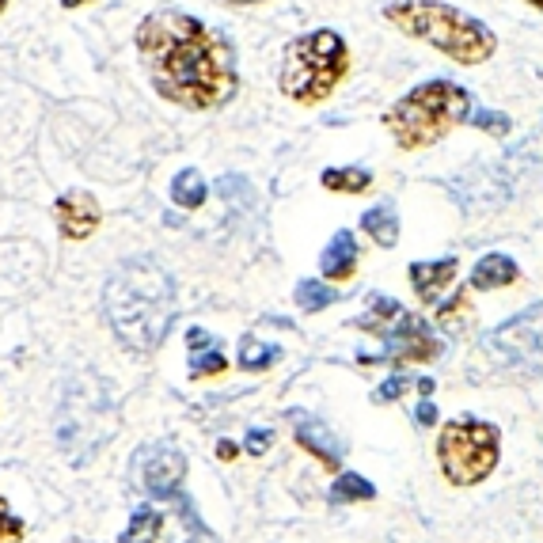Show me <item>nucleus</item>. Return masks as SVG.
<instances>
[{
    "label": "nucleus",
    "mask_w": 543,
    "mask_h": 543,
    "mask_svg": "<svg viewBox=\"0 0 543 543\" xmlns=\"http://www.w3.org/2000/svg\"><path fill=\"white\" fill-rule=\"evenodd\" d=\"M498 445H502V437L490 422H479V418L449 422L437 441V460H441L445 479L456 487L483 483L498 464Z\"/></svg>",
    "instance_id": "nucleus-6"
},
{
    "label": "nucleus",
    "mask_w": 543,
    "mask_h": 543,
    "mask_svg": "<svg viewBox=\"0 0 543 543\" xmlns=\"http://www.w3.org/2000/svg\"><path fill=\"white\" fill-rule=\"evenodd\" d=\"M338 300V293L331 285H323V281H300L297 285V304L304 312H323V308H331Z\"/></svg>",
    "instance_id": "nucleus-23"
},
{
    "label": "nucleus",
    "mask_w": 543,
    "mask_h": 543,
    "mask_svg": "<svg viewBox=\"0 0 543 543\" xmlns=\"http://www.w3.org/2000/svg\"><path fill=\"white\" fill-rule=\"evenodd\" d=\"M103 312L111 323L114 338L133 354H152L168 338L175 323V285L160 259L137 255L114 266L103 289Z\"/></svg>",
    "instance_id": "nucleus-2"
},
{
    "label": "nucleus",
    "mask_w": 543,
    "mask_h": 543,
    "mask_svg": "<svg viewBox=\"0 0 543 543\" xmlns=\"http://www.w3.org/2000/svg\"><path fill=\"white\" fill-rule=\"evenodd\" d=\"M236 445H232V441H221V445H217V456H221V460H236Z\"/></svg>",
    "instance_id": "nucleus-29"
},
{
    "label": "nucleus",
    "mask_w": 543,
    "mask_h": 543,
    "mask_svg": "<svg viewBox=\"0 0 543 543\" xmlns=\"http://www.w3.org/2000/svg\"><path fill=\"white\" fill-rule=\"evenodd\" d=\"M369 183H373V175L361 168H327L323 171V187L342 190V194H361Z\"/></svg>",
    "instance_id": "nucleus-21"
},
{
    "label": "nucleus",
    "mask_w": 543,
    "mask_h": 543,
    "mask_svg": "<svg viewBox=\"0 0 543 543\" xmlns=\"http://www.w3.org/2000/svg\"><path fill=\"white\" fill-rule=\"evenodd\" d=\"M164 532V509L156 506H137L130 513V525L122 528L118 543H156Z\"/></svg>",
    "instance_id": "nucleus-17"
},
{
    "label": "nucleus",
    "mask_w": 543,
    "mask_h": 543,
    "mask_svg": "<svg viewBox=\"0 0 543 543\" xmlns=\"http://www.w3.org/2000/svg\"><path fill=\"white\" fill-rule=\"evenodd\" d=\"M171 202L183 209L206 206V179H202V171H194V168L179 171V175L171 179Z\"/></svg>",
    "instance_id": "nucleus-18"
},
{
    "label": "nucleus",
    "mask_w": 543,
    "mask_h": 543,
    "mask_svg": "<svg viewBox=\"0 0 543 543\" xmlns=\"http://www.w3.org/2000/svg\"><path fill=\"white\" fill-rule=\"evenodd\" d=\"M369 498H376L373 483H365L361 475H342V479H335V487H331V502H369Z\"/></svg>",
    "instance_id": "nucleus-24"
},
{
    "label": "nucleus",
    "mask_w": 543,
    "mask_h": 543,
    "mask_svg": "<svg viewBox=\"0 0 543 543\" xmlns=\"http://www.w3.org/2000/svg\"><path fill=\"white\" fill-rule=\"evenodd\" d=\"M418 422H422V426H430V422H437V407H433L430 399H426V403L418 407Z\"/></svg>",
    "instance_id": "nucleus-28"
},
{
    "label": "nucleus",
    "mask_w": 543,
    "mask_h": 543,
    "mask_svg": "<svg viewBox=\"0 0 543 543\" xmlns=\"http://www.w3.org/2000/svg\"><path fill=\"white\" fill-rule=\"evenodd\" d=\"M403 392H407V376H388L373 399H376V403H392V399H399Z\"/></svg>",
    "instance_id": "nucleus-26"
},
{
    "label": "nucleus",
    "mask_w": 543,
    "mask_h": 543,
    "mask_svg": "<svg viewBox=\"0 0 543 543\" xmlns=\"http://www.w3.org/2000/svg\"><path fill=\"white\" fill-rule=\"evenodd\" d=\"M187 350H190V380H209V376H221L228 369L221 342L209 335L206 327H190Z\"/></svg>",
    "instance_id": "nucleus-13"
},
{
    "label": "nucleus",
    "mask_w": 543,
    "mask_h": 543,
    "mask_svg": "<svg viewBox=\"0 0 543 543\" xmlns=\"http://www.w3.org/2000/svg\"><path fill=\"white\" fill-rule=\"evenodd\" d=\"M228 4H263V0H228Z\"/></svg>",
    "instance_id": "nucleus-31"
},
{
    "label": "nucleus",
    "mask_w": 543,
    "mask_h": 543,
    "mask_svg": "<svg viewBox=\"0 0 543 543\" xmlns=\"http://www.w3.org/2000/svg\"><path fill=\"white\" fill-rule=\"evenodd\" d=\"M137 50L152 76V88L187 111L225 107L236 92L232 46L202 19L152 12L137 27Z\"/></svg>",
    "instance_id": "nucleus-1"
},
{
    "label": "nucleus",
    "mask_w": 543,
    "mask_h": 543,
    "mask_svg": "<svg viewBox=\"0 0 543 543\" xmlns=\"http://www.w3.org/2000/svg\"><path fill=\"white\" fill-rule=\"evenodd\" d=\"M270 441H274V433L270 430H251L247 433V452H255V456H259V452L270 449Z\"/></svg>",
    "instance_id": "nucleus-27"
},
{
    "label": "nucleus",
    "mask_w": 543,
    "mask_h": 543,
    "mask_svg": "<svg viewBox=\"0 0 543 543\" xmlns=\"http://www.w3.org/2000/svg\"><path fill=\"white\" fill-rule=\"evenodd\" d=\"M350 69V50L335 31H312L289 42L281 61V92L300 107H316L342 84Z\"/></svg>",
    "instance_id": "nucleus-5"
},
{
    "label": "nucleus",
    "mask_w": 543,
    "mask_h": 543,
    "mask_svg": "<svg viewBox=\"0 0 543 543\" xmlns=\"http://www.w3.org/2000/svg\"><path fill=\"white\" fill-rule=\"evenodd\" d=\"M95 418H107V422H118L114 418V403L111 392L103 380L88 376V384L73 380L69 392H65V403H61V418H57V441L61 449H99L111 433L99 430Z\"/></svg>",
    "instance_id": "nucleus-7"
},
{
    "label": "nucleus",
    "mask_w": 543,
    "mask_h": 543,
    "mask_svg": "<svg viewBox=\"0 0 543 543\" xmlns=\"http://www.w3.org/2000/svg\"><path fill=\"white\" fill-rule=\"evenodd\" d=\"M471 111V99L464 88L449 80H430L407 92L392 111L384 114V126L392 130L399 149H426L441 141L452 126H460Z\"/></svg>",
    "instance_id": "nucleus-4"
},
{
    "label": "nucleus",
    "mask_w": 543,
    "mask_h": 543,
    "mask_svg": "<svg viewBox=\"0 0 543 543\" xmlns=\"http://www.w3.org/2000/svg\"><path fill=\"white\" fill-rule=\"evenodd\" d=\"M384 16L392 19L403 35H414L422 42L437 46L441 54H449L460 65H479L498 50V38L490 27H483L475 16H464L449 4L437 0H403L388 4Z\"/></svg>",
    "instance_id": "nucleus-3"
},
{
    "label": "nucleus",
    "mask_w": 543,
    "mask_h": 543,
    "mask_svg": "<svg viewBox=\"0 0 543 543\" xmlns=\"http://www.w3.org/2000/svg\"><path fill=\"white\" fill-rule=\"evenodd\" d=\"M361 228H365L380 247H392L395 236H399V217H395L392 206H373L361 217Z\"/></svg>",
    "instance_id": "nucleus-19"
},
{
    "label": "nucleus",
    "mask_w": 543,
    "mask_h": 543,
    "mask_svg": "<svg viewBox=\"0 0 543 543\" xmlns=\"http://www.w3.org/2000/svg\"><path fill=\"white\" fill-rule=\"evenodd\" d=\"M357 240L354 232H335L331 236V244L323 247V255H319V270H323V278L327 281H350L357 270Z\"/></svg>",
    "instance_id": "nucleus-14"
},
{
    "label": "nucleus",
    "mask_w": 543,
    "mask_h": 543,
    "mask_svg": "<svg viewBox=\"0 0 543 543\" xmlns=\"http://www.w3.org/2000/svg\"><path fill=\"white\" fill-rule=\"evenodd\" d=\"M487 350L498 365L513 373L540 376L543 373V300L525 308L521 316L502 323L494 335H487Z\"/></svg>",
    "instance_id": "nucleus-8"
},
{
    "label": "nucleus",
    "mask_w": 543,
    "mask_h": 543,
    "mask_svg": "<svg viewBox=\"0 0 543 543\" xmlns=\"http://www.w3.org/2000/svg\"><path fill=\"white\" fill-rule=\"evenodd\" d=\"M528 4H536V8H540V12H543V0H528Z\"/></svg>",
    "instance_id": "nucleus-32"
},
{
    "label": "nucleus",
    "mask_w": 543,
    "mask_h": 543,
    "mask_svg": "<svg viewBox=\"0 0 543 543\" xmlns=\"http://www.w3.org/2000/svg\"><path fill=\"white\" fill-rule=\"evenodd\" d=\"M441 354V342L433 338V331L418 316H403L392 323V331L384 335V354H376V361L392 357V361H433Z\"/></svg>",
    "instance_id": "nucleus-10"
},
{
    "label": "nucleus",
    "mask_w": 543,
    "mask_h": 543,
    "mask_svg": "<svg viewBox=\"0 0 543 543\" xmlns=\"http://www.w3.org/2000/svg\"><path fill=\"white\" fill-rule=\"evenodd\" d=\"M133 483L145 490L149 498H156L160 506H168L171 498L183 494V479H187V456L175 449L171 441L164 445H145L133 456Z\"/></svg>",
    "instance_id": "nucleus-9"
},
{
    "label": "nucleus",
    "mask_w": 543,
    "mask_h": 543,
    "mask_svg": "<svg viewBox=\"0 0 543 543\" xmlns=\"http://www.w3.org/2000/svg\"><path fill=\"white\" fill-rule=\"evenodd\" d=\"M460 274V263L456 259H441V263H414L411 266V285L414 293L426 300V304H437L441 293L449 289Z\"/></svg>",
    "instance_id": "nucleus-15"
},
{
    "label": "nucleus",
    "mask_w": 543,
    "mask_h": 543,
    "mask_svg": "<svg viewBox=\"0 0 543 543\" xmlns=\"http://www.w3.org/2000/svg\"><path fill=\"white\" fill-rule=\"evenodd\" d=\"M4 8H8V0H0V12H4Z\"/></svg>",
    "instance_id": "nucleus-33"
},
{
    "label": "nucleus",
    "mask_w": 543,
    "mask_h": 543,
    "mask_svg": "<svg viewBox=\"0 0 543 543\" xmlns=\"http://www.w3.org/2000/svg\"><path fill=\"white\" fill-rule=\"evenodd\" d=\"M521 278L517 263L509 255H483L475 270H471V289L475 293H487V289H502V285H513Z\"/></svg>",
    "instance_id": "nucleus-16"
},
{
    "label": "nucleus",
    "mask_w": 543,
    "mask_h": 543,
    "mask_svg": "<svg viewBox=\"0 0 543 543\" xmlns=\"http://www.w3.org/2000/svg\"><path fill=\"white\" fill-rule=\"evenodd\" d=\"M80 4H88V0H61V8H80Z\"/></svg>",
    "instance_id": "nucleus-30"
},
{
    "label": "nucleus",
    "mask_w": 543,
    "mask_h": 543,
    "mask_svg": "<svg viewBox=\"0 0 543 543\" xmlns=\"http://www.w3.org/2000/svg\"><path fill=\"white\" fill-rule=\"evenodd\" d=\"M54 217L65 240H88L95 228H99V221H103L99 202H95L88 190H69V194H61L54 202Z\"/></svg>",
    "instance_id": "nucleus-11"
},
{
    "label": "nucleus",
    "mask_w": 543,
    "mask_h": 543,
    "mask_svg": "<svg viewBox=\"0 0 543 543\" xmlns=\"http://www.w3.org/2000/svg\"><path fill=\"white\" fill-rule=\"evenodd\" d=\"M403 316V308H399V304H395V300H388V297H380V293H376L373 297V308H369V316H361L354 323V327H361V331H373V335H388V331H392V323L395 319Z\"/></svg>",
    "instance_id": "nucleus-20"
},
{
    "label": "nucleus",
    "mask_w": 543,
    "mask_h": 543,
    "mask_svg": "<svg viewBox=\"0 0 543 543\" xmlns=\"http://www.w3.org/2000/svg\"><path fill=\"white\" fill-rule=\"evenodd\" d=\"M293 418V433H297V445L304 452H312L323 468L335 471L342 464V445L335 441V433L327 430L319 418H308V414H289Z\"/></svg>",
    "instance_id": "nucleus-12"
},
{
    "label": "nucleus",
    "mask_w": 543,
    "mask_h": 543,
    "mask_svg": "<svg viewBox=\"0 0 543 543\" xmlns=\"http://www.w3.org/2000/svg\"><path fill=\"white\" fill-rule=\"evenodd\" d=\"M23 521H19L16 513H12V506L0 498V543H23Z\"/></svg>",
    "instance_id": "nucleus-25"
},
{
    "label": "nucleus",
    "mask_w": 543,
    "mask_h": 543,
    "mask_svg": "<svg viewBox=\"0 0 543 543\" xmlns=\"http://www.w3.org/2000/svg\"><path fill=\"white\" fill-rule=\"evenodd\" d=\"M281 357L278 346H270V342H259V338H244L240 342V369H270L274 361Z\"/></svg>",
    "instance_id": "nucleus-22"
}]
</instances>
